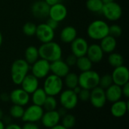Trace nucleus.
Wrapping results in <instances>:
<instances>
[{
  "instance_id": "1",
  "label": "nucleus",
  "mask_w": 129,
  "mask_h": 129,
  "mask_svg": "<svg viewBox=\"0 0 129 129\" xmlns=\"http://www.w3.org/2000/svg\"><path fill=\"white\" fill-rule=\"evenodd\" d=\"M38 50L39 57L49 62L60 59L62 56L61 47L59 44L53 41L42 43Z\"/></svg>"
},
{
  "instance_id": "2",
  "label": "nucleus",
  "mask_w": 129,
  "mask_h": 129,
  "mask_svg": "<svg viewBox=\"0 0 129 129\" xmlns=\"http://www.w3.org/2000/svg\"><path fill=\"white\" fill-rule=\"evenodd\" d=\"M29 70V65L25 59L15 60L11 68V80L14 84L20 85L25 76L28 74Z\"/></svg>"
},
{
  "instance_id": "3",
  "label": "nucleus",
  "mask_w": 129,
  "mask_h": 129,
  "mask_svg": "<svg viewBox=\"0 0 129 129\" xmlns=\"http://www.w3.org/2000/svg\"><path fill=\"white\" fill-rule=\"evenodd\" d=\"M88 36L94 40H101L109 35V25L104 21L97 20L92 21L87 28Z\"/></svg>"
},
{
  "instance_id": "4",
  "label": "nucleus",
  "mask_w": 129,
  "mask_h": 129,
  "mask_svg": "<svg viewBox=\"0 0 129 129\" xmlns=\"http://www.w3.org/2000/svg\"><path fill=\"white\" fill-rule=\"evenodd\" d=\"M99 81L100 75L97 71H92L91 69L82 71L79 76V86L83 89L91 90L99 85Z\"/></svg>"
},
{
  "instance_id": "5",
  "label": "nucleus",
  "mask_w": 129,
  "mask_h": 129,
  "mask_svg": "<svg viewBox=\"0 0 129 129\" xmlns=\"http://www.w3.org/2000/svg\"><path fill=\"white\" fill-rule=\"evenodd\" d=\"M43 89L48 96L55 97L58 95L63 89L62 78L53 74L47 76L44 82Z\"/></svg>"
},
{
  "instance_id": "6",
  "label": "nucleus",
  "mask_w": 129,
  "mask_h": 129,
  "mask_svg": "<svg viewBox=\"0 0 129 129\" xmlns=\"http://www.w3.org/2000/svg\"><path fill=\"white\" fill-rule=\"evenodd\" d=\"M101 13L109 21H116L122 17V9L118 3L112 2L110 3L104 4Z\"/></svg>"
},
{
  "instance_id": "7",
  "label": "nucleus",
  "mask_w": 129,
  "mask_h": 129,
  "mask_svg": "<svg viewBox=\"0 0 129 129\" xmlns=\"http://www.w3.org/2000/svg\"><path fill=\"white\" fill-rule=\"evenodd\" d=\"M44 113L42 106L33 104L24 109L22 120L25 122H37L41 120Z\"/></svg>"
},
{
  "instance_id": "8",
  "label": "nucleus",
  "mask_w": 129,
  "mask_h": 129,
  "mask_svg": "<svg viewBox=\"0 0 129 129\" xmlns=\"http://www.w3.org/2000/svg\"><path fill=\"white\" fill-rule=\"evenodd\" d=\"M79 99L77 94L71 89L66 90L61 92L60 96V103L62 107L67 110L73 109L78 103Z\"/></svg>"
},
{
  "instance_id": "9",
  "label": "nucleus",
  "mask_w": 129,
  "mask_h": 129,
  "mask_svg": "<svg viewBox=\"0 0 129 129\" xmlns=\"http://www.w3.org/2000/svg\"><path fill=\"white\" fill-rule=\"evenodd\" d=\"M89 100L94 107L97 109L103 108L107 103L105 90H104L99 86L93 88L90 91Z\"/></svg>"
},
{
  "instance_id": "10",
  "label": "nucleus",
  "mask_w": 129,
  "mask_h": 129,
  "mask_svg": "<svg viewBox=\"0 0 129 129\" xmlns=\"http://www.w3.org/2000/svg\"><path fill=\"white\" fill-rule=\"evenodd\" d=\"M50 72V62L40 59L33 64L32 74L38 79L46 78Z\"/></svg>"
},
{
  "instance_id": "11",
  "label": "nucleus",
  "mask_w": 129,
  "mask_h": 129,
  "mask_svg": "<svg viewBox=\"0 0 129 129\" xmlns=\"http://www.w3.org/2000/svg\"><path fill=\"white\" fill-rule=\"evenodd\" d=\"M37 39L42 42L48 43L52 41L54 37V30L51 28L46 23L40 24L36 27V31L35 34Z\"/></svg>"
},
{
  "instance_id": "12",
  "label": "nucleus",
  "mask_w": 129,
  "mask_h": 129,
  "mask_svg": "<svg viewBox=\"0 0 129 129\" xmlns=\"http://www.w3.org/2000/svg\"><path fill=\"white\" fill-rule=\"evenodd\" d=\"M113 84L122 87L129 81V71L125 65H121L114 68L112 75Z\"/></svg>"
},
{
  "instance_id": "13",
  "label": "nucleus",
  "mask_w": 129,
  "mask_h": 129,
  "mask_svg": "<svg viewBox=\"0 0 129 129\" xmlns=\"http://www.w3.org/2000/svg\"><path fill=\"white\" fill-rule=\"evenodd\" d=\"M50 6L44 0H38L31 6L32 14L38 19H45L48 17Z\"/></svg>"
},
{
  "instance_id": "14",
  "label": "nucleus",
  "mask_w": 129,
  "mask_h": 129,
  "mask_svg": "<svg viewBox=\"0 0 129 129\" xmlns=\"http://www.w3.org/2000/svg\"><path fill=\"white\" fill-rule=\"evenodd\" d=\"M10 100L13 104L24 106L29 101V94L22 88H18L12 90L9 94Z\"/></svg>"
},
{
  "instance_id": "15",
  "label": "nucleus",
  "mask_w": 129,
  "mask_h": 129,
  "mask_svg": "<svg viewBox=\"0 0 129 129\" xmlns=\"http://www.w3.org/2000/svg\"><path fill=\"white\" fill-rule=\"evenodd\" d=\"M88 48V42L82 37H76L71 43L72 53L77 58L86 56Z\"/></svg>"
},
{
  "instance_id": "16",
  "label": "nucleus",
  "mask_w": 129,
  "mask_h": 129,
  "mask_svg": "<svg viewBox=\"0 0 129 129\" xmlns=\"http://www.w3.org/2000/svg\"><path fill=\"white\" fill-rule=\"evenodd\" d=\"M67 16V9L66 6L61 3L55 4L52 6H50L48 17L55 20L57 22L63 21Z\"/></svg>"
},
{
  "instance_id": "17",
  "label": "nucleus",
  "mask_w": 129,
  "mask_h": 129,
  "mask_svg": "<svg viewBox=\"0 0 129 129\" xmlns=\"http://www.w3.org/2000/svg\"><path fill=\"white\" fill-rule=\"evenodd\" d=\"M50 71L53 75L62 78L70 72V66L66 63V62L58 59L50 62Z\"/></svg>"
},
{
  "instance_id": "18",
  "label": "nucleus",
  "mask_w": 129,
  "mask_h": 129,
  "mask_svg": "<svg viewBox=\"0 0 129 129\" xmlns=\"http://www.w3.org/2000/svg\"><path fill=\"white\" fill-rule=\"evenodd\" d=\"M60 118L61 117L60 116L57 110L46 111L43 113L41 119V122L45 127L50 128L57 125L60 122Z\"/></svg>"
},
{
  "instance_id": "19",
  "label": "nucleus",
  "mask_w": 129,
  "mask_h": 129,
  "mask_svg": "<svg viewBox=\"0 0 129 129\" xmlns=\"http://www.w3.org/2000/svg\"><path fill=\"white\" fill-rule=\"evenodd\" d=\"M22 89L29 94H32L39 87V79L32 75H26L20 84Z\"/></svg>"
},
{
  "instance_id": "20",
  "label": "nucleus",
  "mask_w": 129,
  "mask_h": 129,
  "mask_svg": "<svg viewBox=\"0 0 129 129\" xmlns=\"http://www.w3.org/2000/svg\"><path fill=\"white\" fill-rule=\"evenodd\" d=\"M104 52L98 44H92L88 46L87 51V57L91 60L92 63L100 62L104 57Z\"/></svg>"
},
{
  "instance_id": "21",
  "label": "nucleus",
  "mask_w": 129,
  "mask_h": 129,
  "mask_svg": "<svg viewBox=\"0 0 129 129\" xmlns=\"http://www.w3.org/2000/svg\"><path fill=\"white\" fill-rule=\"evenodd\" d=\"M128 102L123 100H118L113 103L110 109L111 114L116 118H121L124 116L128 110Z\"/></svg>"
},
{
  "instance_id": "22",
  "label": "nucleus",
  "mask_w": 129,
  "mask_h": 129,
  "mask_svg": "<svg viewBox=\"0 0 129 129\" xmlns=\"http://www.w3.org/2000/svg\"><path fill=\"white\" fill-rule=\"evenodd\" d=\"M107 101L110 103H114L119 100L122 97V87L113 84L105 90Z\"/></svg>"
},
{
  "instance_id": "23",
  "label": "nucleus",
  "mask_w": 129,
  "mask_h": 129,
  "mask_svg": "<svg viewBox=\"0 0 129 129\" xmlns=\"http://www.w3.org/2000/svg\"><path fill=\"white\" fill-rule=\"evenodd\" d=\"M77 36V31L72 26L65 27L60 32V40L64 43H71Z\"/></svg>"
},
{
  "instance_id": "24",
  "label": "nucleus",
  "mask_w": 129,
  "mask_h": 129,
  "mask_svg": "<svg viewBox=\"0 0 129 129\" xmlns=\"http://www.w3.org/2000/svg\"><path fill=\"white\" fill-rule=\"evenodd\" d=\"M101 40V43L100 46L104 52L111 53L115 50L116 45H117L116 38L110 35H107Z\"/></svg>"
},
{
  "instance_id": "25",
  "label": "nucleus",
  "mask_w": 129,
  "mask_h": 129,
  "mask_svg": "<svg viewBox=\"0 0 129 129\" xmlns=\"http://www.w3.org/2000/svg\"><path fill=\"white\" fill-rule=\"evenodd\" d=\"M24 56L25 60L27 62V63L29 65H33L35 62H36L39 59V57L38 48H36L34 46H28L25 50Z\"/></svg>"
},
{
  "instance_id": "26",
  "label": "nucleus",
  "mask_w": 129,
  "mask_h": 129,
  "mask_svg": "<svg viewBox=\"0 0 129 129\" xmlns=\"http://www.w3.org/2000/svg\"><path fill=\"white\" fill-rule=\"evenodd\" d=\"M32 94H33L32 100H33V104L39 106H42L48 96L46 93L45 92L44 89L38 87Z\"/></svg>"
},
{
  "instance_id": "27",
  "label": "nucleus",
  "mask_w": 129,
  "mask_h": 129,
  "mask_svg": "<svg viewBox=\"0 0 129 129\" xmlns=\"http://www.w3.org/2000/svg\"><path fill=\"white\" fill-rule=\"evenodd\" d=\"M92 64L93 63L87 57V56H81V57L77 58V61H76V65L77 66V68L80 71H88V70L91 69Z\"/></svg>"
},
{
  "instance_id": "28",
  "label": "nucleus",
  "mask_w": 129,
  "mask_h": 129,
  "mask_svg": "<svg viewBox=\"0 0 129 129\" xmlns=\"http://www.w3.org/2000/svg\"><path fill=\"white\" fill-rule=\"evenodd\" d=\"M64 78V83L68 89L73 90L79 85V76L73 72H69Z\"/></svg>"
},
{
  "instance_id": "29",
  "label": "nucleus",
  "mask_w": 129,
  "mask_h": 129,
  "mask_svg": "<svg viewBox=\"0 0 129 129\" xmlns=\"http://www.w3.org/2000/svg\"><path fill=\"white\" fill-rule=\"evenodd\" d=\"M109 64L113 68H116L124 64V58L123 56L117 52H111L108 57Z\"/></svg>"
},
{
  "instance_id": "30",
  "label": "nucleus",
  "mask_w": 129,
  "mask_h": 129,
  "mask_svg": "<svg viewBox=\"0 0 129 129\" xmlns=\"http://www.w3.org/2000/svg\"><path fill=\"white\" fill-rule=\"evenodd\" d=\"M104 3L101 0H87L86 7L91 12H101Z\"/></svg>"
},
{
  "instance_id": "31",
  "label": "nucleus",
  "mask_w": 129,
  "mask_h": 129,
  "mask_svg": "<svg viewBox=\"0 0 129 129\" xmlns=\"http://www.w3.org/2000/svg\"><path fill=\"white\" fill-rule=\"evenodd\" d=\"M57 106V102L55 97L53 96H47L45 101L42 106V108L45 111H52V110H56Z\"/></svg>"
},
{
  "instance_id": "32",
  "label": "nucleus",
  "mask_w": 129,
  "mask_h": 129,
  "mask_svg": "<svg viewBox=\"0 0 129 129\" xmlns=\"http://www.w3.org/2000/svg\"><path fill=\"white\" fill-rule=\"evenodd\" d=\"M23 113H24L23 106L15 105V104H13V106L10 108L9 110L10 116L14 119H21L23 115Z\"/></svg>"
},
{
  "instance_id": "33",
  "label": "nucleus",
  "mask_w": 129,
  "mask_h": 129,
  "mask_svg": "<svg viewBox=\"0 0 129 129\" xmlns=\"http://www.w3.org/2000/svg\"><path fill=\"white\" fill-rule=\"evenodd\" d=\"M76 124V117L71 114H66L63 116L62 119V125L66 128L70 129L74 127Z\"/></svg>"
},
{
  "instance_id": "34",
  "label": "nucleus",
  "mask_w": 129,
  "mask_h": 129,
  "mask_svg": "<svg viewBox=\"0 0 129 129\" xmlns=\"http://www.w3.org/2000/svg\"><path fill=\"white\" fill-rule=\"evenodd\" d=\"M113 84V78L111 75L107 74L103 75L101 78L100 77V81H99V87H101V88H103L104 90H106L107 88H108L110 85H112Z\"/></svg>"
},
{
  "instance_id": "35",
  "label": "nucleus",
  "mask_w": 129,
  "mask_h": 129,
  "mask_svg": "<svg viewBox=\"0 0 129 129\" xmlns=\"http://www.w3.org/2000/svg\"><path fill=\"white\" fill-rule=\"evenodd\" d=\"M36 25L33 22H26L23 27V32L26 36H32L36 34Z\"/></svg>"
},
{
  "instance_id": "36",
  "label": "nucleus",
  "mask_w": 129,
  "mask_h": 129,
  "mask_svg": "<svg viewBox=\"0 0 129 129\" xmlns=\"http://www.w3.org/2000/svg\"><path fill=\"white\" fill-rule=\"evenodd\" d=\"M122 33V29L119 25L117 24H113L111 25L110 27L109 26V35L117 38L119 37Z\"/></svg>"
},
{
  "instance_id": "37",
  "label": "nucleus",
  "mask_w": 129,
  "mask_h": 129,
  "mask_svg": "<svg viewBox=\"0 0 129 129\" xmlns=\"http://www.w3.org/2000/svg\"><path fill=\"white\" fill-rule=\"evenodd\" d=\"M90 90H87V89H83L82 88L80 92L77 94L78 96V99L82 100V102H86L88 100H89L90 98Z\"/></svg>"
},
{
  "instance_id": "38",
  "label": "nucleus",
  "mask_w": 129,
  "mask_h": 129,
  "mask_svg": "<svg viewBox=\"0 0 129 129\" xmlns=\"http://www.w3.org/2000/svg\"><path fill=\"white\" fill-rule=\"evenodd\" d=\"M76 61H77V57L72 53L71 55L67 56V58L66 59V63L69 66H73L76 64Z\"/></svg>"
},
{
  "instance_id": "39",
  "label": "nucleus",
  "mask_w": 129,
  "mask_h": 129,
  "mask_svg": "<svg viewBox=\"0 0 129 129\" xmlns=\"http://www.w3.org/2000/svg\"><path fill=\"white\" fill-rule=\"evenodd\" d=\"M58 23H59V22H57V21H56L55 20H54V19H52V18H50V17H49V19H48V21H46V24H47L51 28H52L54 30L58 27Z\"/></svg>"
},
{
  "instance_id": "40",
  "label": "nucleus",
  "mask_w": 129,
  "mask_h": 129,
  "mask_svg": "<svg viewBox=\"0 0 129 129\" xmlns=\"http://www.w3.org/2000/svg\"><path fill=\"white\" fill-rule=\"evenodd\" d=\"M22 129H39V128L36 122H26L23 125Z\"/></svg>"
},
{
  "instance_id": "41",
  "label": "nucleus",
  "mask_w": 129,
  "mask_h": 129,
  "mask_svg": "<svg viewBox=\"0 0 129 129\" xmlns=\"http://www.w3.org/2000/svg\"><path fill=\"white\" fill-rule=\"evenodd\" d=\"M122 95H124L126 98L129 97V82L126 83L122 87Z\"/></svg>"
},
{
  "instance_id": "42",
  "label": "nucleus",
  "mask_w": 129,
  "mask_h": 129,
  "mask_svg": "<svg viewBox=\"0 0 129 129\" xmlns=\"http://www.w3.org/2000/svg\"><path fill=\"white\" fill-rule=\"evenodd\" d=\"M5 129H22V127H20L19 125L17 124H14V123H10L8 125H7Z\"/></svg>"
},
{
  "instance_id": "43",
  "label": "nucleus",
  "mask_w": 129,
  "mask_h": 129,
  "mask_svg": "<svg viewBox=\"0 0 129 129\" xmlns=\"http://www.w3.org/2000/svg\"><path fill=\"white\" fill-rule=\"evenodd\" d=\"M0 99L1 100H2L3 102H7L8 100H10L9 98V94H6V93H2L1 95H0Z\"/></svg>"
},
{
  "instance_id": "44",
  "label": "nucleus",
  "mask_w": 129,
  "mask_h": 129,
  "mask_svg": "<svg viewBox=\"0 0 129 129\" xmlns=\"http://www.w3.org/2000/svg\"><path fill=\"white\" fill-rule=\"evenodd\" d=\"M57 113H58V114L60 115V117H63V116H64L66 114H67V109H65V108H63V107H61V108H60L58 110H57Z\"/></svg>"
},
{
  "instance_id": "45",
  "label": "nucleus",
  "mask_w": 129,
  "mask_h": 129,
  "mask_svg": "<svg viewBox=\"0 0 129 129\" xmlns=\"http://www.w3.org/2000/svg\"><path fill=\"white\" fill-rule=\"evenodd\" d=\"M49 6H52L55 4H57L60 2V0H44Z\"/></svg>"
},
{
  "instance_id": "46",
  "label": "nucleus",
  "mask_w": 129,
  "mask_h": 129,
  "mask_svg": "<svg viewBox=\"0 0 129 129\" xmlns=\"http://www.w3.org/2000/svg\"><path fill=\"white\" fill-rule=\"evenodd\" d=\"M49 129H67V128H66L65 127H63L62 125H59V124H57V125H56L55 126H54V127H52V128H50Z\"/></svg>"
},
{
  "instance_id": "47",
  "label": "nucleus",
  "mask_w": 129,
  "mask_h": 129,
  "mask_svg": "<svg viewBox=\"0 0 129 129\" xmlns=\"http://www.w3.org/2000/svg\"><path fill=\"white\" fill-rule=\"evenodd\" d=\"M5 125L3 123V122L2 120H0V129H5Z\"/></svg>"
},
{
  "instance_id": "48",
  "label": "nucleus",
  "mask_w": 129,
  "mask_h": 129,
  "mask_svg": "<svg viewBox=\"0 0 129 129\" xmlns=\"http://www.w3.org/2000/svg\"><path fill=\"white\" fill-rule=\"evenodd\" d=\"M102 2L104 4H107V3H110V2H114V0H101Z\"/></svg>"
},
{
  "instance_id": "49",
  "label": "nucleus",
  "mask_w": 129,
  "mask_h": 129,
  "mask_svg": "<svg viewBox=\"0 0 129 129\" xmlns=\"http://www.w3.org/2000/svg\"><path fill=\"white\" fill-rule=\"evenodd\" d=\"M3 116H4V113H3V111L0 109V120H2V118H3Z\"/></svg>"
},
{
  "instance_id": "50",
  "label": "nucleus",
  "mask_w": 129,
  "mask_h": 129,
  "mask_svg": "<svg viewBox=\"0 0 129 129\" xmlns=\"http://www.w3.org/2000/svg\"><path fill=\"white\" fill-rule=\"evenodd\" d=\"M2 40H3V39H2V35L1 31H0V47H1V46H2Z\"/></svg>"
}]
</instances>
